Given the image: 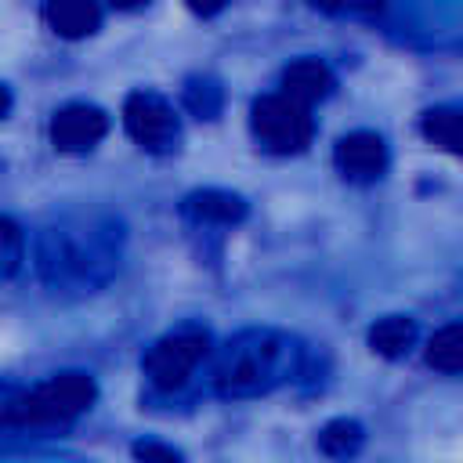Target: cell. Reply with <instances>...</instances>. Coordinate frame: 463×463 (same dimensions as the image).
Masks as SVG:
<instances>
[{
  "instance_id": "obj_1",
  "label": "cell",
  "mask_w": 463,
  "mask_h": 463,
  "mask_svg": "<svg viewBox=\"0 0 463 463\" xmlns=\"http://www.w3.org/2000/svg\"><path fill=\"white\" fill-rule=\"evenodd\" d=\"M123 221L101 206L65 210L36 235V271L65 297H87L109 286L123 260Z\"/></svg>"
},
{
  "instance_id": "obj_2",
  "label": "cell",
  "mask_w": 463,
  "mask_h": 463,
  "mask_svg": "<svg viewBox=\"0 0 463 463\" xmlns=\"http://www.w3.org/2000/svg\"><path fill=\"white\" fill-rule=\"evenodd\" d=\"M304 369V344L271 326L239 329L221 344L210 365V391L217 398H260L297 380Z\"/></svg>"
},
{
  "instance_id": "obj_3",
  "label": "cell",
  "mask_w": 463,
  "mask_h": 463,
  "mask_svg": "<svg viewBox=\"0 0 463 463\" xmlns=\"http://www.w3.org/2000/svg\"><path fill=\"white\" fill-rule=\"evenodd\" d=\"M98 398V387L87 373H58L22 394L0 402V430H36L83 416Z\"/></svg>"
},
{
  "instance_id": "obj_4",
  "label": "cell",
  "mask_w": 463,
  "mask_h": 463,
  "mask_svg": "<svg viewBox=\"0 0 463 463\" xmlns=\"http://www.w3.org/2000/svg\"><path fill=\"white\" fill-rule=\"evenodd\" d=\"M210 354V333L203 326H177L163 333L141 358V369L156 391H181Z\"/></svg>"
},
{
  "instance_id": "obj_5",
  "label": "cell",
  "mask_w": 463,
  "mask_h": 463,
  "mask_svg": "<svg viewBox=\"0 0 463 463\" xmlns=\"http://www.w3.org/2000/svg\"><path fill=\"white\" fill-rule=\"evenodd\" d=\"M250 127H253V137L275 152V156H289V152H300L307 148L311 134H315V123L307 116V105L286 98V94H264L253 101V112H250Z\"/></svg>"
},
{
  "instance_id": "obj_6",
  "label": "cell",
  "mask_w": 463,
  "mask_h": 463,
  "mask_svg": "<svg viewBox=\"0 0 463 463\" xmlns=\"http://www.w3.org/2000/svg\"><path fill=\"white\" fill-rule=\"evenodd\" d=\"M123 123H127V134L145 152H156V156L174 152L181 141V119L174 105L156 90H134L123 105Z\"/></svg>"
},
{
  "instance_id": "obj_7",
  "label": "cell",
  "mask_w": 463,
  "mask_h": 463,
  "mask_svg": "<svg viewBox=\"0 0 463 463\" xmlns=\"http://www.w3.org/2000/svg\"><path fill=\"white\" fill-rule=\"evenodd\" d=\"M109 134V116L98 105L72 101L54 112L51 119V141L58 152H87Z\"/></svg>"
},
{
  "instance_id": "obj_8",
  "label": "cell",
  "mask_w": 463,
  "mask_h": 463,
  "mask_svg": "<svg viewBox=\"0 0 463 463\" xmlns=\"http://www.w3.org/2000/svg\"><path fill=\"white\" fill-rule=\"evenodd\" d=\"M333 159H336V170L347 181L369 184V181L383 177V170H387V145L373 130H351V134H344L336 141Z\"/></svg>"
},
{
  "instance_id": "obj_9",
  "label": "cell",
  "mask_w": 463,
  "mask_h": 463,
  "mask_svg": "<svg viewBox=\"0 0 463 463\" xmlns=\"http://www.w3.org/2000/svg\"><path fill=\"white\" fill-rule=\"evenodd\" d=\"M184 217H192L195 224H221V228H232L246 217V199L228 192V188H195L184 195L181 203Z\"/></svg>"
},
{
  "instance_id": "obj_10",
  "label": "cell",
  "mask_w": 463,
  "mask_h": 463,
  "mask_svg": "<svg viewBox=\"0 0 463 463\" xmlns=\"http://www.w3.org/2000/svg\"><path fill=\"white\" fill-rule=\"evenodd\" d=\"M43 22L65 40H83L101 25V7L98 0H43Z\"/></svg>"
},
{
  "instance_id": "obj_11",
  "label": "cell",
  "mask_w": 463,
  "mask_h": 463,
  "mask_svg": "<svg viewBox=\"0 0 463 463\" xmlns=\"http://www.w3.org/2000/svg\"><path fill=\"white\" fill-rule=\"evenodd\" d=\"M329 90H333V72L318 58H300V61L286 65V72H282V94L300 105L322 101Z\"/></svg>"
},
{
  "instance_id": "obj_12",
  "label": "cell",
  "mask_w": 463,
  "mask_h": 463,
  "mask_svg": "<svg viewBox=\"0 0 463 463\" xmlns=\"http://www.w3.org/2000/svg\"><path fill=\"white\" fill-rule=\"evenodd\" d=\"M416 344V322L405 315H383L369 326V347L383 358H405Z\"/></svg>"
},
{
  "instance_id": "obj_13",
  "label": "cell",
  "mask_w": 463,
  "mask_h": 463,
  "mask_svg": "<svg viewBox=\"0 0 463 463\" xmlns=\"http://www.w3.org/2000/svg\"><path fill=\"white\" fill-rule=\"evenodd\" d=\"M427 365L445 373V376H456L463 369V326L459 322H449L445 329H438L427 344Z\"/></svg>"
},
{
  "instance_id": "obj_14",
  "label": "cell",
  "mask_w": 463,
  "mask_h": 463,
  "mask_svg": "<svg viewBox=\"0 0 463 463\" xmlns=\"http://www.w3.org/2000/svg\"><path fill=\"white\" fill-rule=\"evenodd\" d=\"M362 441H365L362 423H358V420H347V416L329 420V423L318 430V449H322L326 456H333V459L354 456V452L362 449Z\"/></svg>"
},
{
  "instance_id": "obj_15",
  "label": "cell",
  "mask_w": 463,
  "mask_h": 463,
  "mask_svg": "<svg viewBox=\"0 0 463 463\" xmlns=\"http://www.w3.org/2000/svg\"><path fill=\"white\" fill-rule=\"evenodd\" d=\"M181 98H184V109L192 116H199V119H217L221 109H224V90H221V83L213 76H192L184 83Z\"/></svg>"
},
{
  "instance_id": "obj_16",
  "label": "cell",
  "mask_w": 463,
  "mask_h": 463,
  "mask_svg": "<svg viewBox=\"0 0 463 463\" xmlns=\"http://www.w3.org/2000/svg\"><path fill=\"white\" fill-rule=\"evenodd\" d=\"M423 137L441 145L445 152H459V112L452 105H438L430 112H423Z\"/></svg>"
},
{
  "instance_id": "obj_17",
  "label": "cell",
  "mask_w": 463,
  "mask_h": 463,
  "mask_svg": "<svg viewBox=\"0 0 463 463\" xmlns=\"http://www.w3.org/2000/svg\"><path fill=\"white\" fill-rule=\"evenodd\" d=\"M25 260V235L11 217H0V282L11 279Z\"/></svg>"
},
{
  "instance_id": "obj_18",
  "label": "cell",
  "mask_w": 463,
  "mask_h": 463,
  "mask_svg": "<svg viewBox=\"0 0 463 463\" xmlns=\"http://www.w3.org/2000/svg\"><path fill=\"white\" fill-rule=\"evenodd\" d=\"M134 456H137V459H181L177 449L159 445V441H137V445H134Z\"/></svg>"
},
{
  "instance_id": "obj_19",
  "label": "cell",
  "mask_w": 463,
  "mask_h": 463,
  "mask_svg": "<svg viewBox=\"0 0 463 463\" xmlns=\"http://www.w3.org/2000/svg\"><path fill=\"white\" fill-rule=\"evenodd\" d=\"M387 0H333V7H347V11H358V14H376L383 11Z\"/></svg>"
},
{
  "instance_id": "obj_20",
  "label": "cell",
  "mask_w": 463,
  "mask_h": 463,
  "mask_svg": "<svg viewBox=\"0 0 463 463\" xmlns=\"http://www.w3.org/2000/svg\"><path fill=\"white\" fill-rule=\"evenodd\" d=\"M195 14H203V18H210V14H217L221 7H224V0H184Z\"/></svg>"
},
{
  "instance_id": "obj_21",
  "label": "cell",
  "mask_w": 463,
  "mask_h": 463,
  "mask_svg": "<svg viewBox=\"0 0 463 463\" xmlns=\"http://www.w3.org/2000/svg\"><path fill=\"white\" fill-rule=\"evenodd\" d=\"M7 112H11V90H7L4 83H0V119H4Z\"/></svg>"
},
{
  "instance_id": "obj_22",
  "label": "cell",
  "mask_w": 463,
  "mask_h": 463,
  "mask_svg": "<svg viewBox=\"0 0 463 463\" xmlns=\"http://www.w3.org/2000/svg\"><path fill=\"white\" fill-rule=\"evenodd\" d=\"M112 7H119V11H134V7H141V4H148V0H109Z\"/></svg>"
}]
</instances>
